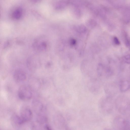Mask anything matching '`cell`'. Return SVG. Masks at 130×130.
<instances>
[{"instance_id":"6da1fadb","label":"cell","mask_w":130,"mask_h":130,"mask_svg":"<svg viewBox=\"0 0 130 130\" xmlns=\"http://www.w3.org/2000/svg\"><path fill=\"white\" fill-rule=\"evenodd\" d=\"M48 41L45 37H40L34 41L33 45L34 48L38 51L46 50L48 46Z\"/></svg>"},{"instance_id":"7a4b0ae2","label":"cell","mask_w":130,"mask_h":130,"mask_svg":"<svg viewBox=\"0 0 130 130\" xmlns=\"http://www.w3.org/2000/svg\"><path fill=\"white\" fill-rule=\"evenodd\" d=\"M32 94L30 87L27 85H22L19 89L18 95L22 100L26 101L30 99L32 97Z\"/></svg>"},{"instance_id":"3957f363","label":"cell","mask_w":130,"mask_h":130,"mask_svg":"<svg viewBox=\"0 0 130 130\" xmlns=\"http://www.w3.org/2000/svg\"><path fill=\"white\" fill-rule=\"evenodd\" d=\"M98 109L101 114L104 115H107L110 114L111 112L112 107L108 102L102 100L99 102Z\"/></svg>"},{"instance_id":"277c9868","label":"cell","mask_w":130,"mask_h":130,"mask_svg":"<svg viewBox=\"0 0 130 130\" xmlns=\"http://www.w3.org/2000/svg\"><path fill=\"white\" fill-rule=\"evenodd\" d=\"M13 77L16 82L21 83L26 80V73L23 70L21 69H18L14 72Z\"/></svg>"},{"instance_id":"5b68a950","label":"cell","mask_w":130,"mask_h":130,"mask_svg":"<svg viewBox=\"0 0 130 130\" xmlns=\"http://www.w3.org/2000/svg\"><path fill=\"white\" fill-rule=\"evenodd\" d=\"M21 115L20 117L24 123L31 119L32 116V112L30 109L24 108L21 111Z\"/></svg>"},{"instance_id":"8992f818","label":"cell","mask_w":130,"mask_h":130,"mask_svg":"<svg viewBox=\"0 0 130 130\" xmlns=\"http://www.w3.org/2000/svg\"><path fill=\"white\" fill-rule=\"evenodd\" d=\"M22 14V9L20 8H18L15 9L13 11L12 14V16L13 19L18 20L21 18Z\"/></svg>"},{"instance_id":"52a82bcc","label":"cell","mask_w":130,"mask_h":130,"mask_svg":"<svg viewBox=\"0 0 130 130\" xmlns=\"http://www.w3.org/2000/svg\"><path fill=\"white\" fill-rule=\"evenodd\" d=\"M130 87V84L127 80H123L121 81L120 84V89L122 92L127 90Z\"/></svg>"},{"instance_id":"ba28073f","label":"cell","mask_w":130,"mask_h":130,"mask_svg":"<svg viewBox=\"0 0 130 130\" xmlns=\"http://www.w3.org/2000/svg\"><path fill=\"white\" fill-rule=\"evenodd\" d=\"M32 104L34 109L36 110H39V111L41 110L43 107L42 104L40 102L37 100L33 101Z\"/></svg>"},{"instance_id":"9c48e42d","label":"cell","mask_w":130,"mask_h":130,"mask_svg":"<svg viewBox=\"0 0 130 130\" xmlns=\"http://www.w3.org/2000/svg\"><path fill=\"white\" fill-rule=\"evenodd\" d=\"M122 61L124 63L130 64V55H127L122 58Z\"/></svg>"},{"instance_id":"30bf717a","label":"cell","mask_w":130,"mask_h":130,"mask_svg":"<svg viewBox=\"0 0 130 130\" xmlns=\"http://www.w3.org/2000/svg\"><path fill=\"white\" fill-rule=\"evenodd\" d=\"M125 43L126 46H129L130 45V40L129 39L127 36L126 35L125 36Z\"/></svg>"},{"instance_id":"8fae6325","label":"cell","mask_w":130,"mask_h":130,"mask_svg":"<svg viewBox=\"0 0 130 130\" xmlns=\"http://www.w3.org/2000/svg\"><path fill=\"white\" fill-rule=\"evenodd\" d=\"M113 41L114 43L117 45H119L120 44V42L118 38L116 37H115L113 38Z\"/></svg>"},{"instance_id":"7c38bea8","label":"cell","mask_w":130,"mask_h":130,"mask_svg":"<svg viewBox=\"0 0 130 130\" xmlns=\"http://www.w3.org/2000/svg\"><path fill=\"white\" fill-rule=\"evenodd\" d=\"M104 130H112L110 128H105Z\"/></svg>"}]
</instances>
